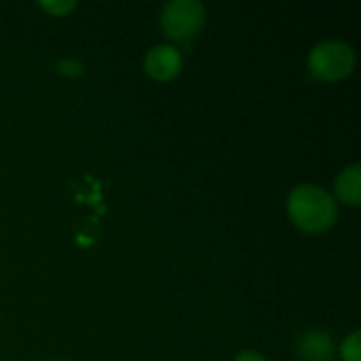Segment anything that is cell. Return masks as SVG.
Listing matches in <instances>:
<instances>
[{
  "label": "cell",
  "instance_id": "8992f818",
  "mask_svg": "<svg viewBox=\"0 0 361 361\" xmlns=\"http://www.w3.org/2000/svg\"><path fill=\"white\" fill-rule=\"evenodd\" d=\"M334 190H336V197L347 203V205H360L361 199V167L360 165H351L347 167L338 178H336V184H334Z\"/></svg>",
  "mask_w": 361,
  "mask_h": 361
},
{
  "label": "cell",
  "instance_id": "ba28073f",
  "mask_svg": "<svg viewBox=\"0 0 361 361\" xmlns=\"http://www.w3.org/2000/svg\"><path fill=\"white\" fill-rule=\"evenodd\" d=\"M55 68H57V72H61V74H66V76H80V74L85 72V66H82L78 59H72V57L59 59Z\"/></svg>",
  "mask_w": 361,
  "mask_h": 361
},
{
  "label": "cell",
  "instance_id": "6da1fadb",
  "mask_svg": "<svg viewBox=\"0 0 361 361\" xmlns=\"http://www.w3.org/2000/svg\"><path fill=\"white\" fill-rule=\"evenodd\" d=\"M288 214L300 231L317 235L334 226L338 205L326 188L317 184H300L288 197Z\"/></svg>",
  "mask_w": 361,
  "mask_h": 361
},
{
  "label": "cell",
  "instance_id": "277c9868",
  "mask_svg": "<svg viewBox=\"0 0 361 361\" xmlns=\"http://www.w3.org/2000/svg\"><path fill=\"white\" fill-rule=\"evenodd\" d=\"M182 53L176 47L169 44H161V47H152L144 59V68L146 72L154 78V80H171L182 72Z\"/></svg>",
  "mask_w": 361,
  "mask_h": 361
},
{
  "label": "cell",
  "instance_id": "5b68a950",
  "mask_svg": "<svg viewBox=\"0 0 361 361\" xmlns=\"http://www.w3.org/2000/svg\"><path fill=\"white\" fill-rule=\"evenodd\" d=\"M332 341L330 334L319 330H309L300 336L298 353L305 361H330L332 355Z\"/></svg>",
  "mask_w": 361,
  "mask_h": 361
},
{
  "label": "cell",
  "instance_id": "9c48e42d",
  "mask_svg": "<svg viewBox=\"0 0 361 361\" xmlns=\"http://www.w3.org/2000/svg\"><path fill=\"white\" fill-rule=\"evenodd\" d=\"M40 6H42L44 11H49L51 15L61 17V15L70 13V11L76 6V2H40Z\"/></svg>",
  "mask_w": 361,
  "mask_h": 361
},
{
  "label": "cell",
  "instance_id": "30bf717a",
  "mask_svg": "<svg viewBox=\"0 0 361 361\" xmlns=\"http://www.w3.org/2000/svg\"><path fill=\"white\" fill-rule=\"evenodd\" d=\"M235 361H267V360H264L260 353H256V351H241Z\"/></svg>",
  "mask_w": 361,
  "mask_h": 361
},
{
  "label": "cell",
  "instance_id": "7a4b0ae2",
  "mask_svg": "<svg viewBox=\"0 0 361 361\" xmlns=\"http://www.w3.org/2000/svg\"><path fill=\"white\" fill-rule=\"evenodd\" d=\"M355 68V53L343 40H324L309 55V70L315 78L336 82L347 78Z\"/></svg>",
  "mask_w": 361,
  "mask_h": 361
},
{
  "label": "cell",
  "instance_id": "3957f363",
  "mask_svg": "<svg viewBox=\"0 0 361 361\" xmlns=\"http://www.w3.org/2000/svg\"><path fill=\"white\" fill-rule=\"evenodd\" d=\"M205 23V6L199 0H171L161 13L165 34L176 42L192 40Z\"/></svg>",
  "mask_w": 361,
  "mask_h": 361
},
{
  "label": "cell",
  "instance_id": "52a82bcc",
  "mask_svg": "<svg viewBox=\"0 0 361 361\" xmlns=\"http://www.w3.org/2000/svg\"><path fill=\"white\" fill-rule=\"evenodd\" d=\"M361 334L360 332H353L351 336L345 338L343 347H341V355L345 361H361Z\"/></svg>",
  "mask_w": 361,
  "mask_h": 361
}]
</instances>
